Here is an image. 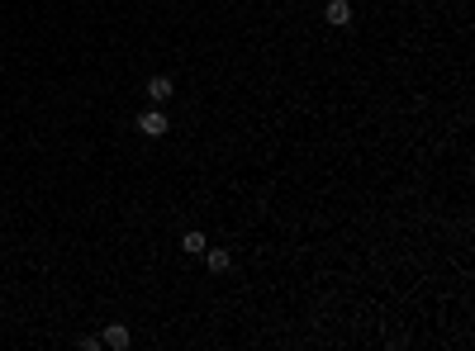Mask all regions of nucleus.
I'll list each match as a JSON object with an SVG mask.
<instances>
[{"label": "nucleus", "instance_id": "nucleus-4", "mask_svg": "<svg viewBox=\"0 0 475 351\" xmlns=\"http://www.w3.org/2000/svg\"><path fill=\"white\" fill-rule=\"evenodd\" d=\"M128 342H133V333H128L124 323H110V328L100 333V347H110V351H128Z\"/></svg>", "mask_w": 475, "mask_h": 351}, {"label": "nucleus", "instance_id": "nucleus-3", "mask_svg": "<svg viewBox=\"0 0 475 351\" xmlns=\"http://www.w3.org/2000/svg\"><path fill=\"white\" fill-rule=\"evenodd\" d=\"M142 91H147V100H152V105H167V100L176 96V81L172 76H147V86H142Z\"/></svg>", "mask_w": 475, "mask_h": 351}, {"label": "nucleus", "instance_id": "nucleus-1", "mask_svg": "<svg viewBox=\"0 0 475 351\" xmlns=\"http://www.w3.org/2000/svg\"><path fill=\"white\" fill-rule=\"evenodd\" d=\"M138 133L142 138H167V133H172V119H167L162 110H142L138 114Z\"/></svg>", "mask_w": 475, "mask_h": 351}, {"label": "nucleus", "instance_id": "nucleus-6", "mask_svg": "<svg viewBox=\"0 0 475 351\" xmlns=\"http://www.w3.org/2000/svg\"><path fill=\"white\" fill-rule=\"evenodd\" d=\"M205 247H209V238L200 233V228H190V233H181V252H186V256H200Z\"/></svg>", "mask_w": 475, "mask_h": 351}, {"label": "nucleus", "instance_id": "nucleus-2", "mask_svg": "<svg viewBox=\"0 0 475 351\" xmlns=\"http://www.w3.org/2000/svg\"><path fill=\"white\" fill-rule=\"evenodd\" d=\"M323 19H328L332 29H347L352 19H357V10H352V0H328V5H323Z\"/></svg>", "mask_w": 475, "mask_h": 351}, {"label": "nucleus", "instance_id": "nucleus-5", "mask_svg": "<svg viewBox=\"0 0 475 351\" xmlns=\"http://www.w3.org/2000/svg\"><path fill=\"white\" fill-rule=\"evenodd\" d=\"M200 256H205V266H209L214 275H228V271H233V256H228V247H205Z\"/></svg>", "mask_w": 475, "mask_h": 351}]
</instances>
